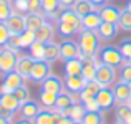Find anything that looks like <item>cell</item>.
Masks as SVG:
<instances>
[{
  "label": "cell",
  "instance_id": "6da1fadb",
  "mask_svg": "<svg viewBox=\"0 0 131 124\" xmlns=\"http://www.w3.org/2000/svg\"><path fill=\"white\" fill-rule=\"evenodd\" d=\"M100 43L101 38L98 36L96 30H88V28H81L78 32V50L80 55L78 58L85 60V58H95L100 53Z\"/></svg>",
  "mask_w": 131,
  "mask_h": 124
},
{
  "label": "cell",
  "instance_id": "7a4b0ae2",
  "mask_svg": "<svg viewBox=\"0 0 131 124\" xmlns=\"http://www.w3.org/2000/svg\"><path fill=\"white\" fill-rule=\"evenodd\" d=\"M98 60L100 63H105L108 66L113 68H119L126 63V58L121 55L119 48L116 46H103L100 48V53H98Z\"/></svg>",
  "mask_w": 131,
  "mask_h": 124
},
{
  "label": "cell",
  "instance_id": "3957f363",
  "mask_svg": "<svg viewBox=\"0 0 131 124\" xmlns=\"http://www.w3.org/2000/svg\"><path fill=\"white\" fill-rule=\"evenodd\" d=\"M18 108H20V103L13 96V93H2L0 94V116L12 121L13 114L18 113Z\"/></svg>",
  "mask_w": 131,
  "mask_h": 124
},
{
  "label": "cell",
  "instance_id": "277c9868",
  "mask_svg": "<svg viewBox=\"0 0 131 124\" xmlns=\"http://www.w3.org/2000/svg\"><path fill=\"white\" fill-rule=\"evenodd\" d=\"M95 80L100 83L101 88H111L115 84L116 80V70L113 66H108L105 63H98V68H96V75Z\"/></svg>",
  "mask_w": 131,
  "mask_h": 124
},
{
  "label": "cell",
  "instance_id": "5b68a950",
  "mask_svg": "<svg viewBox=\"0 0 131 124\" xmlns=\"http://www.w3.org/2000/svg\"><path fill=\"white\" fill-rule=\"evenodd\" d=\"M17 61H18V51L10 50V48H7V46L0 48V71H2L3 75L15 70Z\"/></svg>",
  "mask_w": 131,
  "mask_h": 124
},
{
  "label": "cell",
  "instance_id": "8992f818",
  "mask_svg": "<svg viewBox=\"0 0 131 124\" xmlns=\"http://www.w3.org/2000/svg\"><path fill=\"white\" fill-rule=\"evenodd\" d=\"M25 81H27L25 78H23L22 75H18L15 70L8 71V73L3 75V83L0 84V94H2V93H13V89L23 86Z\"/></svg>",
  "mask_w": 131,
  "mask_h": 124
},
{
  "label": "cell",
  "instance_id": "52a82bcc",
  "mask_svg": "<svg viewBox=\"0 0 131 124\" xmlns=\"http://www.w3.org/2000/svg\"><path fill=\"white\" fill-rule=\"evenodd\" d=\"M50 73H51V63H50V61H47V60H35V65H33L30 81L42 83Z\"/></svg>",
  "mask_w": 131,
  "mask_h": 124
},
{
  "label": "cell",
  "instance_id": "ba28073f",
  "mask_svg": "<svg viewBox=\"0 0 131 124\" xmlns=\"http://www.w3.org/2000/svg\"><path fill=\"white\" fill-rule=\"evenodd\" d=\"M5 25H7V28L10 30V33L20 35L23 30H27V27H25V15H23V13H18V12H13L12 15L5 20Z\"/></svg>",
  "mask_w": 131,
  "mask_h": 124
},
{
  "label": "cell",
  "instance_id": "9c48e42d",
  "mask_svg": "<svg viewBox=\"0 0 131 124\" xmlns=\"http://www.w3.org/2000/svg\"><path fill=\"white\" fill-rule=\"evenodd\" d=\"M113 94H115V101L116 104H123V103H128L131 98V88L126 81H116L113 84Z\"/></svg>",
  "mask_w": 131,
  "mask_h": 124
},
{
  "label": "cell",
  "instance_id": "30bf717a",
  "mask_svg": "<svg viewBox=\"0 0 131 124\" xmlns=\"http://www.w3.org/2000/svg\"><path fill=\"white\" fill-rule=\"evenodd\" d=\"M75 103H80V96H78V94H73V93H68V91H61V93H58L57 103H55L53 108L60 109V111L63 113L65 109L71 108Z\"/></svg>",
  "mask_w": 131,
  "mask_h": 124
},
{
  "label": "cell",
  "instance_id": "8fae6325",
  "mask_svg": "<svg viewBox=\"0 0 131 124\" xmlns=\"http://www.w3.org/2000/svg\"><path fill=\"white\" fill-rule=\"evenodd\" d=\"M40 104L37 101H33V99H28V101L22 103L18 108V114L22 119H28V121H33L35 119V116L40 113Z\"/></svg>",
  "mask_w": 131,
  "mask_h": 124
},
{
  "label": "cell",
  "instance_id": "7c38bea8",
  "mask_svg": "<svg viewBox=\"0 0 131 124\" xmlns=\"http://www.w3.org/2000/svg\"><path fill=\"white\" fill-rule=\"evenodd\" d=\"M33 65H35V60H33L30 55H23V56H18L15 71L18 75H22L25 80H30V76H32V70H33Z\"/></svg>",
  "mask_w": 131,
  "mask_h": 124
},
{
  "label": "cell",
  "instance_id": "4fadbf2b",
  "mask_svg": "<svg viewBox=\"0 0 131 124\" xmlns=\"http://www.w3.org/2000/svg\"><path fill=\"white\" fill-rule=\"evenodd\" d=\"M96 101H98L101 111H108V109H111L113 106L116 104L113 89L111 88H101L98 91V94H96Z\"/></svg>",
  "mask_w": 131,
  "mask_h": 124
},
{
  "label": "cell",
  "instance_id": "5bb4252c",
  "mask_svg": "<svg viewBox=\"0 0 131 124\" xmlns=\"http://www.w3.org/2000/svg\"><path fill=\"white\" fill-rule=\"evenodd\" d=\"M78 55H80L78 43L71 41L70 38L60 43V60L68 61V60H71V58H78Z\"/></svg>",
  "mask_w": 131,
  "mask_h": 124
},
{
  "label": "cell",
  "instance_id": "9a60e30c",
  "mask_svg": "<svg viewBox=\"0 0 131 124\" xmlns=\"http://www.w3.org/2000/svg\"><path fill=\"white\" fill-rule=\"evenodd\" d=\"M63 86H65L63 80H61L60 76H57V75H53V73H50L42 81V89H45V91H51V93H57V94L63 91Z\"/></svg>",
  "mask_w": 131,
  "mask_h": 124
},
{
  "label": "cell",
  "instance_id": "2e32d148",
  "mask_svg": "<svg viewBox=\"0 0 131 124\" xmlns=\"http://www.w3.org/2000/svg\"><path fill=\"white\" fill-rule=\"evenodd\" d=\"M118 23H111V22H101V25L98 27V30H96V33H98V36L101 40L105 41H110L113 40L116 35H118Z\"/></svg>",
  "mask_w": 131,
  "mask_h": 124
},
{
  "label": "cell",
  "instance_id": "e0dca14e",
  "mask_svg": "<svg viewBox=\"0 0 131 124\" xmlns=\"http://www.w3.org/2000/svg\"><path fill=\"white\" fill-rule=\"evenodd\" d=\"M37 35V41H42V43H50L55 38V25L51 23V20H47L42 27L35 32Z\"/></svg>",
  "mask_w": 131,
  "mask_h": 124
},
{
  "label": "cell",
  "instance_id": "ac0fdd59",
  "mask_svg": "<svg viewBox=\"0 0 131 124\" xmlns=\"http://www.w3.org/2000/svg\"><path fill=\"white\" fill-rule=\"evenodd\" d=\"M86 84V80H85L81 75L78 76H65V88H67L68 93H73V94H80L81 89Z\"/></svg>",
  "mask_w": 131,
  "mask_h": 124
},
{
  "label": "cell",
  "instance_id": "d6986e66",
  "mask_svg": "<svg viewBox=\"0 0 131 124\" xmlns=\"http://www.w3.org/2000/svg\"><path fill=\"white\" fill-rule=\"evenodd\" d=\"M100 89H101V86H100V83L96 80L86 81L85 88L81 89V93L78 94V96H80V103H86V101H90V99H95Z\"/></svg>",
  "mask_w": 131,
  "mask_h": 124
},
{
  "label": "cell",
  "instance_id": "ffe728a7",
  "mask_svg": "<svg viewBox=\"0 0 131 124\" xmlns=\"http://www.w3.org/2000/svg\"><path fill=\"white\" fill-rule=\"evenodd\" d=\"M83 61V70H81V76L85 78L86 81H93L95 80V75H96V68H98V56L95 58H85Z\"/></svg>",
  "mask_w": 131,
  "mask_h": 124
},
{
  "label": "cell",
  "instance_id": "44dd1931",
  "mask_svg": "<svg viewBox=\"0 0 131 124\" xmlns=\"http://www.w3.org/2000/svg\"><path fill=\"white\" fill-rule=\"evenodd\" d=\"M100 15H101L103 22H111V23H118L119 20V13H121V10L118 8V7L115 5H110V3H106V5H103L101 8L98 10Z\"/></svg>",
  "mask_w": 131,
  "mask_h": 124
},
{
  "label": "cell",
  "instance_id": "7402d4cb",
  "mask_svg": "<svg viewBox=\"0 0 131 124\" xmlns=\"http://www.w3.org/2000/svg\"><path fill=\"white\" fill-rule=\"evenodd\" d=\"M80 30H81V27H78V25L58 22V20H57V32H58V35H60L61 38H65V40H68V38H71V36L78 35Z\"/></svg>",
  "mask_w": 131,
  "mask_h": 124
},
{
  "label": "cell",
  "instance_id": "603a6c76",
  "mask_svg": "<svg viewBox=\"0 0 131 124\" xmlns=\"http://www.w3.org/2000/svg\"><path fill=\"white\" fill-rule=\"evenodd\" d=\"M47 20L48 18L45 17V13H27L25 15V27H27V30L37 32Z\"/></svg>",
  "mask_w": 131,
  "mask_h": 124
},
{
  "label": "cell",
  "instance_id": "cb8c5ba5",
  "mask_svg": "<svg viewBox=\"0 0 131 124\" xmlns=\"http://www.w3.org/2000/svg\"><path fill=\"white\" fill-rule=\"evenodd\" d=\"M101 22H103V18H101V15H100L98 10L88 13V15H85L83 18H81L83 28H88V30H98V27L101 25Z\"/></svg>",
  "mask_w": 131,
  "mask_h": 124
},
{
  "label": "cell",
  "instance_id": "d4e9b609",
  "mask_svg": "<svg viewBox=\"0 0 131 124\" xmlns=\"http://www.w3.org/2000/svg\"><path fill=\"white\" fill-rule=\"evenodd\" d=\"M65 76H78L81 75L83 70V61L81 58H71V60L65 61Z\"/></svg>",
  "mask_w": 131,
  "mask_h": 124
},
{
  "label": "cell",
  "instance_id": "484cf974",
  "mask_svg": "<svg viewBox=\"0 0 131 124\" xmlns=\"http://www.w3.org/2000/svg\"><path fill=\"white\" fill-rule=\"evenodd\" d=\"M85 114H86V108H85L83 103H75L71 108H68V109L63 111V116H68V118H71L73 121H83Z\"/></svg>",
  "mask_w": 131,
  "mask_h": 124
},
{
  "label": "cell",
  "instance_id": "4316f807",
  "mask_svg": "<svg viewBox=\"0 0 131 124\" xmlns=\"http://www.w3.org/2000/svg\"><path fill=\"white\" fill-rule=\"evenodd\" d=\"M57 20L58 22H65V23H73V25H78V27L83 28V25H81V17H78L71 8H61V12H60V15H58Z\"/></svg>",
  "mask_w": 131,
  "mask_h": 124
},
{
  "label": "cell",
  "instance_id": "83f0119b",
  "mask_svg": "<svg viewBox=\"0 0 131 124\" xmlns=\"http://www.w3.org/2000/svg\"><path fill=\"white\" fill-rule=\"evenodd\" d=\"M71 10H73V12L77 13L78 17H81V18H83L85 15H88V13L95 12L96 8L88 2V0H77V2L73 3V7H71Z\"/></svg>",
  "mask_w": 131,
  "mask_h": 124
},
{
  "label": "cell",
  "instance_id": "f1b7e54d",
  "mask_svg": "<svg viewBox=\"0 0 131 124\" xmlns=\"http://www.w3.org/2000/svg\"><path fill=\"white\" fill-rule=\"evenodd\" d=\"M45 60L50 61V63L60 60V43L50 41V43L45 45Z\"/></svg>",
  "mask_w": 131,
  "mask_h": 124
},
{
  "label": "cell",
  "instance_id": "f546056e",
  "mask_svg": "<svg viewBox=\"0 0 131 124\" xmlns=\"http://www.w3.org/2000/svg\"><path fill=\"white\" fill-rule=\"evenodd\" d=\"M33 124H57L55 116H53V111L48 109V108L40 109V113L35 116V119H33Z\"/></svg>",
  "mask_w": 131,
  "mask_h": 124
},
{
  "label": "cell",
  "instance_id": "4dcf8cb0",
  "mask_svg": "<svg viewBox=\"0 0 131 124\" xmlns=\"http://www.w3.org/2000/svg\"><path fill=\"white\" fill-rule=\"evenodd\" d=\"M43 13L48 20H53L55 13L60 10V0H42Z\"/></svg>",
  "mask_w": 131,
  "mask_h": 124
},
{
  "label": "cell",
  "instance_id": "1f68e13d",
  "mask_svg": "<svg viewBox=\"0 0 131 124\" xmlns=\"http://www.w3.org/2000/svg\"><path fill=\"white\" fill-rule=\"evenodd\" d=\"M57 93H51V91H45V89H40V94H38V98H40V103H42V106L43 108H53L55 106V103H57Z\"/></svg>",
  "mask_w": 131,
  "mask_h": 124
},
{
  "label": "cell",
  "instance_id": "d6a6232c",
  "mask_svg": "<svg viewBox=\"0 0 131 124\" xmlns=\"http://www.w3.org/2000/svg\"><path fill=\"white\" fill-rule=\"evenodd\" d=\"M83 124H105L103 111H86L83 118Z\"/></svg>",
  "mask_w": 131,
  "mask_h": 124
},
{
  "label": "cell",
  "instance_id": "836d02e7",
  "mask_svg": "<svg viewBox=\"0 0 131 124\" xmlns=\"http://www.w3.org/2000/svg\"><path fill=\"white\" fill-rule=\"evenodd\" d=\"M118 27L119 30H125V32H131V10L123 8L119 13V20H118Z\"/></svg>",
  "mask_w": 131,
  "mask_h": 124
},
{
  "label": "cell",
  "instance_id": "e575fe53",
  "mask_svg": "<svg viewBox=\"0 0 131 124\" xmlns=\"http://www.w3.org/2000/svg\"><path fill=\"white\" fill-rule=\"evenodd\" d=\"M13 12V0H0V22H5Z\"/></svg>",
  "mask_w": 131,
  "mask_h": 124
},
{
  "label": "cell",
  "instance_id": "d590c367",
  "mask_svg": "<svg viewBox=\"0 0 131 124\" xmlns=\"http://www.w3.org/2000/svg\"><path fill=\"white\" fill-rule=\"evenodd\" d=\"M45 45H47V43L35 41V43L28 48V50H30V56H32L33 60H45Z\"/></svg>",
  "mask_w": 131,
  "mask_h": 124
},
{
  "label": "cell",
  "instance_id": "8d00e7d4",
  "mask_svg": "<svg viewBox=\"0 0 131 124\" xmlns=\"http://www.w3.org/2000/svg\"><path fill=\"white\" fill-rule=\"evenodd\" d=\"M20 41H22V48H30L37 41V35L32 30H23L20 33Z\"/></svg>",
  "mask_w": 131,
  "mask_h": 124
},
{
  "label": "cell",
  "instance_id": "74e56055",
  "mask_svg": "<svg viewBox=\"0 0 131 124\" xmlns=\"http://www.w3.org/2000/svg\"><path fill=\"white\" fill-rule=\"evenodd\" d=\"M129 113H131V108H129L128 103L118 104V106H116V109H115V118H116V121H123V122H125L126 118L129 116Z\"/></svg>",
  "mask_w": 131,
  "mask_h": 124
},
{
  "label": "cell",
  "instance_id": "f35d334b",
  "mask_svg": "<svg viewBox=\"0 0 131 124\" xmlns=\"http://www.w3.org/2000/svg\"><path fill=\"white\" fill-rule=\"evenodd\" d=\"M13 96H15V98L18 99V103L22 104V103H25V101L30 99V91H28V88L23 84V86H20V88L13 89Z\"/></svg>",
  "mask_w": 131,
  "mask_h": 124
},
{
  "label": "cell",
  "instance_id": "ab89813d",
  "mask_svg": "<svg viewBox=\"0 0 131 124\" xmlns=\"http://www.w3.org/2000/svg\"><path fill=\"white\" fill-rule=\"evenodd\" d=\"M5 46H7V48H10V50L20 51V50H22V41H20V35H13V33H12Z\"/></svg>",
  "mask_w": 131,
  "mask_h": 124
},
{
  "label": "cell",
  "instance_id": "60d3db41",
  "mask_svg": "<svg viewBox=\"0 0 131 124\" xmlns=\"http://www.w3.org/2000/svg\"><path fill=\"white\" fill-rule=\"evenodd\" d=\"M10 35H12V33H10V30L7 28L5 22H0V48L7 45V41H8V38H10Z\"/></svg>",
  "mask_w": 131,
  "mask_h": 124
},
{
  "label": "cell",
  "instance_id": "b9f144b4",
  "mask_svg": "<svg viewBox=\"0 0 131 124\" xmlns=\"http://www.w3.org/2000/svg\"><path fill=\"white\" fill-rule=\"evenodd\" d=\"M27 7H28V13H43L42 0H27Z\"/></svg>",
  "mask_w": 131,
  "mask_h": 124
},
{
  "label": "cell",
  "instance_id": "7bdbcfd3",
  "mask_svg": "<svg viewBox=\"0 0 131 124\" xmlns=\"http://www.w3.org/2000/svg\"><path fill=\"white\" fill-rule=\"evenodd\" d=\"M119 51H121V55L128 60L129 55H131V38H126L121 41V45H119Z\"/></svg>",
  "mask_w": 131,
  "mask_h": 124
},
{
  "label": "cell",
  "instance_id": "ee69618b",
  "mask_svg": "<svg viewBox=\"0 0 131 124\" xmlns=\"http://www.w3.org/2000/svg\"><path fill=\"white\" fill-rule=\"evenodd\" d=\"M119 80L126 81V83L131 81V63H128V61L121 66V76H119Z\"/></svg>",
  "mask_w": 131,
  "mask_h": 124
},
{
  "label": "cell",
  "instance_id": "f6af8a7d",
  "mask_svg": "<svg viewBox=\"0 0 131 124\" xmlns=\"http://www.w3.org/2000/svg\"><path fill=\"white\" fill-rule=\"evenodd\" d=\"M83 104H85V108H86V111H101V108H100L96 98H95V99H90V101L83 103Z\"/></svg>",
  "mask_w": 131,
  "mask_h": 124
},
{
  "label": "cell",
  "instance_id": "bcb514c9",
  "mask_svg": "<svg viewBox=\"0 0 131 124\" xmlns=\"http://www.w3.org/2000/svg\"><path fill=\"white\" fill-rule=\"evenodd\" d=\"M88 2L91 3V5L95 7L96 10H100V8H101L103 5H106V2H108V0H88Z\"/></svg>",
  "mask_w": 131,
  "mask_h": 124
},
{
  "label": "cell",
  "instance_id": "7dc6e473",
  "mask_svg": "<svg viewBox=\"0 0 131 124\" xmlns=\"http://www.w3.org/2000/svg\"><path fill=\"white\" fill-rule=\"evenodd\" d=\"M77 0H60V8H71Z\"/></svg>",
  "mask_w": 131,
  "mask_h": 124
},
{
  "label": "cell",
  "instance_id": "c3c4849f",
  "mask_svg": "<svg viewBox=\"0 0 131 124\" xmlns=\"http://www.w3.org/2000/svg\"><path fill=\"white\" fill-rule=\"evenodd\" d=\"M57 124H75V121L71 118H68V116H61V118L57 121Z\"/></svg>",
  "mask_w": 131,
  "mask_h": 124
},
{
  "label": "cell",
  "instance_id": "681fc988",
  "mask_svg": "<svg viewBox=\"0 0 131 124\" xmlns=\"http://www.w3.org/2000/svg\"><path fill=\"white\" fill-rule=\"evenodd\" d=\"M13 124H33V121H28V119H22V118H20L18 121H15Z\"/></svg>",
  "mask_w": 131,
  "mask_h": 124
},
{
  "label": "cell",
  "instance_id": "f907efd6",
  "mask_svg": "<svg viewBox=\"0 0 131 124\" xmlns=\"http://www.w3.org/2000/svg\"><path fill=\"white\" fill-rule=\"evenodd\" d=\"M10 119H7V118H3V116H0V124H5V122H8Z\"/></svg>",
  "mask_w": 131,
  "mask_h": 124
},
{
  "label": "cell",
  "instance_id": "816d5d0a",
  "mask_svg": "<svg viewBox=\"0 0 131 124\" xmlns=\"http://www.w3.org/2000/svg\"><path fill=\"white\" fill-rule=\"evenodd\" d=\"M126 124H131V113H129V116H128V118H126V121H125Z\"/></svg>",
  "mask_w": 131,
  "mask_h": 124
},
{
  "label": "cell",
  "instance_id": "f5cc1de1",
  "mask_svg": "<svg viewBox=\"0 0 131 124\" xmlns=\"http://www.w3.org/2000/svg\"><path fill=\"white\" fill-rule=\"evenodd\" d=\"M126 8L131 10V0H128V3H126Z\"/></svg>",
  "mask_w": 131,
  "mask_h": 124
},
{
  "label": "cell",
  "instance_id": "db71d44e",
  "mask_svg": "<svg viewBox=\"0 0 131 124\" xmlns=\"http://www.w3.org/2000/svg\"><path fill=\"white\" fill-rule=\"evenodd\" d=\"M115 124H126V122H123V121H116Z\"/></svg>",
  "mask_w": 131,
  "mask_h": 124
},
{
  "label": "cell",
  "instance_id": "11a10c76",
  "mask_svg": "<svg viewBox=\"0 0 131 124\" xmlns=\"http://www.w3.org/2000/svg\"><path fill=\"white\" fill-rule=\"evenodd\" d=\"M75 124H83V121H75Z\"/></svg>",
  "mask_w": 131,
  "mask_h": 124
},
{
  "label": "cell",
  "instance_id": "9f6ffc18",
  "mask_svg": "<svg viewBox=\"0 0 131 124\" xmlns=\"http://www.w3.org/2000/svg\"><path fill=\"white\" fill-rule=\"evenodd\" d=\"M126 61H128V63H131V55H129V58H128V60H126Z\"/></svg>",
  "mask_w": 131,
  "mask_h": 124
},
{
  "label": "cell",
  "instance_id": "6f0895ef",
  "mask_svg": "<svg viewBox=\"0 0 131 124\" xmlns=\"http://www.w3.org/2000/svg\"><path fill=\"white\" fill-rule=\"evenodd\" d=\"M128 104H129V108H131V98H129V101H128Z\"/></svg>",
  "mask_w": 131,
  "mask_h": 124
},
{
  "label": "cell",
  "instance_id": "680465c9",
  "mask_svg": "<svg viewBox=\"0 0 131 124\" xmlns=\"http://www.w3.org/2000/svg\"><path fill=\"white\" fill-rule=\"evenodd\" d=\"M5 124H13V121H8V122H5Z\"/></svg>",
  "mask_w": 131,
  "mask_h": 124
},
{
  "label": "cell",
  "instance_id": "91938a15",
  "mask_svg": "<svg viewBox=\"0 0 131 124\" xmlns=\"http://www.w3.org/2000/svg\"><path fill=\"white\" fill-rule=\"evenodd\" d=\"M13 2H22V0H13Z\"/></svg>",
  "mask_w": 131,
  "mask_h": 124
},
{
  "label": "cell",
  "instance_id": "94428289",
  "mask_svg": "<svg viewBox=\"0 0 131 124\" xmlns=\"http://www.w3.org/2000/svg\"><path fill=\"white\" fill-rule=\"evenodd\" d=\"M128 84H129V88H131V81H129V83H128Z\"/></svg>",
  "mask_w": 131,
  "mask_h": 124
}]
</instances>
